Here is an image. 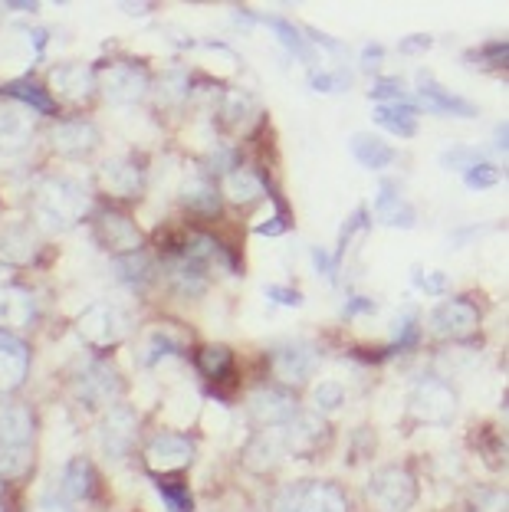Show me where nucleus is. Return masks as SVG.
I'll return each mask as SVG.
<instances>
[{
  "mask_svg": "<svg viewBox=\"0 0 509 512\" xmlns=\"http://www.w3.org/2000/svg\"><path fill=\"white\" fill-rule=\"evenodd\" d=\"M33 214L46 230H66L89 214V194L69 178H46L33 194Z\"/></svg>",
  "mask_w": 509,
  "mask_h": 512,
  "instance_id": "1",
  "label": "nucleus"
},
{
  "mask_svg": "<svg viewBox=\"0 0 509 512\" xmlns=\"http://www.w3.org/2000/svg\"><path fill=\"white\" fill-rule=\"evenodd\" d=\"M349 503L332 483H293L273 496V512H345Z\"/></svg>",
  "mask_w": 509,
  "mask_h": 512,
  "instance_id": "2",
  "label": "nucleus"
},
{
  "mask_svg": "<svg viewBox=\"0 0 509 512\" xmlns=\"http://www.w3.org/2000/svg\"><path fill=\"white\" fill-rule=\"evenodd\" d=\"M368 499L381 512H408L418 503V480L404 467H388L378 470L368 483Z\"/></svg>",
  "mask_w": 509,
  "mask_h": 512,
  "instance_id": "3",
  "label": "nucleus"
},
{
  "mask_svg": "<svg viewBox=\"0 0 509 512\" xmlns=\"http://www.w3.org/2000/svg\"><path fill=\"white\" fill-rule=\"evenodd\" d=\"M408 411L414 421L444 427L454 421V414H457V394L450 391L444 381H421L418 388L411 391Z\"/></svg>",
  "mask_w": 509,
  "mask_h": 512,
  "instance_id": "4",
  "label": "nucleus"
},
{
  "mask_svg": "<svg viewBox=\"0 0 509 512\" xmlns=\"http://www.w3.org/2000/svg\"><path fill=\"white\" fill-rule=\"evenodd\" d=\"M96 86L112 106H135L148 92V73L135 63H112L96 76Z\"/></svg>",
  "mask_w": 509,
  "mask_h": 512,
  "instance_id": "5",
  "label": "nucleus"
},
{
  "mask_svg": "<svg viewBox=\"0 0 509 512\" xmlns=\"http://www.w3.org/2000/svg\"><path fill=\"white\" fill-rule=\"evenodd\" d=\"M50 142L56 148V155L79 161V158H89L92 151L99 148V128L83 119H69V122L53 125Z\"/></svg>",
  "mask_w": 509,
  "mask_h": 512,
  "instance_id": "6",
  "label": "nucleus"
},
{
  "mask_svg": "<svg viewBox=\"0 0 509 512\" xmlns=\"http://www.w3.org/2000/svg\"><path fill=\"white\" fill-rule=\"evenodd\" d=\"M319 365V352L306 342H289L273 352V375L283 384H303Z\"/></svg>",
  "mask_w": 509,
  "mask_h": 512,
  "instance_id": "7",
  "label": "nucleus"
},
{
  "mask_svg": "<svg viewBox=\"0 0 509 512\" xmlns=\"http://www.w3.org/2000/svg\"><path fill=\"white\" fill-rule=\"evenodd\" d=\"M194 460V444L181 434H158L152 444L145 447V463L155 473H175L184 470Z\"/></svg>",
  "mask_w": 509,
  "mask_h": 512,
  "instance_id": "8",
  "label": "nucleus"
},
{
  "mask_svg": "<svg viewBox=\"0 0 509 512\" xmlns=\"http://www.w3.org/2000/svg\"><path fill=\"white\" fill-rule=\"evenodd\" d=\"M119 391H122V381L119 375H115V368L109 365H89L83 375L76 378V394H79V401L89 404V407H109L115 398H119Z\"/></svg>",
  "mask_w": 509,
  "mask_h": 512,
  "instance_id": "9",
  "label": "nucleus"
},
{
  "mask_svg": "<svg viewBox=\"0 0 509 512\" xmlns=\"http://www.w3.org/2000/svg\"><path fill=\"white\" fill-rule=\"evenodd\" d=\"M280 430H283L286 453H293V457H309V453H316L329 437V427L319 421V414H303V411Z\"/></svg>",
  "mask_w": 509,
  "mask_h": 512,
  "instance_id": "10",
  "label": "nucleus"
},
{
  "mask_svg": "<svg viewBox=\"0 0 509 512\" xmlns=\"http://www.w3.org/2000/svg\"><path fill=\"white\" fill-rule=\"evenodd\" d=\"M247 411L253 417V424H260V427H283L289 424L293 417L299 414V407H296V398L289 391H257L253 398L247 401Z\"/></svg>",
  "mask_w": 509,
  "mask_h": 512,
  "instance_id": "11",
  "label": "nucleus"
},
{
  "mask_svg": "<svg viewBox=\"0 0 509 512\" xmlns=\"http://www.w3.org/2000/svg\"><path fill=\"white\" fill-rule=\"evenodd\" d=\"M79 335L96 345V348H109L125 335V322L112 306H89L83 316H79Z\"/></svg>",
  "mask_w": 509,
  "mask_h": 512,
  "instance_id": "12",
  "label": "nucleus"
},
{
  "mask_svg": "<svg viewBox=\"0 0 509 512\" xmlns=\"http://www.w3.org/2000/svg\"><path fill=\"white\" fill-rule=\"evenodd\" d=\"M33 135V112L23 102L0 96V151H17Z\"/></svg>",
  "mask_w": 509,
  "mask_h": 512,
  "instance_id": "13",
  "label": "nucleus"
},
{
  "mask_svg": "<svg viewBox=\"0 0 509 512\" xmlns=\"http://www.w3.org/2000/svg\"><path fill=\"white\" fill-rule=\"evenodd\" d=\"M99 240H102V247L115 256H129L142 247V234H138L135 220L119 211H106L99 217Z\"/></svg>",
  "mask_w": 509,
  "mask_h": 512,
  "instance_id": "14",
  "label": "nucleus"
},
{
  "mask_svg": "<svg viewBox=\"0 0 509 512\" xmlns=\"http://www.w3.org/2000/svg\"><path fill=\"white\" fill-rule=\"evenodd\" d=\"M50 89L63 102H86L96 89V73L83 63H63L50 73Z\"/></svg>",
  "mask_w": 509,
  "mask_h": 512,
  "instance_id": "15",
  "label": "nucleus"
},
{
  "mask_svg": "<svg viewBox=\"0 0 509 512\" xmlns=\"http://www.w3.org/2000/svg\"><path fill=\"white\" fill-rule=\"evenodd\" d=\"M37 316V302L20 286H0V332H23Z\"/></svg>",
  "mask_w": 509,
  "mask_h": 512,
  "instance_id": "16",
  "label": "nucleus"
},
{
  "mask_svg": "<svg viewBox=\"0 0 509 512\" xmlns=\"http://www.w3.org/2000/svg\"><path fill=\"white\" fill-rule=\"evenodd\" d=\"M30 352L17 335L0 332V391H17L27 381Z\"/></svg>",
  "mask_w": 509,
  "mask_h": 512,
  "instance_id": "17",
  "label": "nucleus"
},
{
  "mask_svg": "<svg viewBox=\"0 0 509 512\" xmlns=\"http://www.w3.org/2000/svg\"><path fill=\"white\" fill-rule=\"evenodd\" d=\"M431 329L444 339H460L477 329V309L464 299H450L444 306H437L431 312Z\"/></svg>",
  "mask_w": 509,
  "mask_h": 512,
  "instance_id": "18",
  "label": "nucleus"
},
{
  "mask_svg": "<svg viewBox=\"0 0 509 512\" xmlns=\"http://www.w3.org/2000/svg\"><path fill=\"white\" fill-rule=\"evenodd\" d=\"M99 184L109 197L129 201V197H135L138 191H142V171H138V165H132L129 158H112L102 165Z\"/></svg>",
  "mask_w": 509,
  "mask_h": 512,
  "instance_id": "19",
  "label": "nucleus"
},
{
  "mask_svg": "<svg viewBox=\"0 0 509 512\" xmlns=\"http://www.w3.org/2000/svg\"><path fill=\"white\" fill-rule=\"evenodd\" d=\"M135 427H138V421L129 407H112L106 414V421H102V450L115 460L125 457L135 440Z\"/></svg>",
  "mask_w": 509,
  "mask_h": 512,
  "instance_id": "20",
  "label": "nucleus"
},
{
  "mask_svg": "<svg viewBox=\"0 0 509 512\" xmlns=\"http://www.w3.org/2000/svg\"><path fill=\"white\" fill-rule=\"evenodd\" d=\"M40 240L27 224H10L0 230V260L10 266H27L37 260Z\"/></svg>",
  "mask_w": 509,
  "mask_h": 512,
  "instance_id": "21",
  "label": "nucleus"
},
{
  "mask_svg": "<svg viewBox=\"0 0 509 512\" xmlns=\"http://www.w3.org/2000/svg\"><path fill=\"white\" fill-rule=\"evenodd\" d=\"M418 96L424 102V109H431V112L477 115V109H473L467 99H460V96H454V92H447L431 73H418Z\"/></svg>",
  "mask_w": 509,
  "mask_h": 512,
  "instance_id": "22",
  "label": "nucleus"
},
{
  "mask_svg": "<svg viewBox=\"0 0 509 512\" xmlns=\"http://www.w3.org/2000/svg\"><path fill=\"white\" fill-rule=\"evenodd\" d=\"M33 417L20 404H0V447H30Z\"/></svg>",
  "mask_w": 509,
  "mask_h": 512,
  "instance_id": "23",
  "label": "nucleus"
},
{
  "mask_svg": "<svg viewBox=\"0 0 509 512\" xmlns=\"http://www.w3.org/2000/svg\"><path fill=\"white\" fill-rule=\"evenodd\" d=\"M349 148H352V155H355L358 165L372 168V171L388 168L391 161H395V148H388L385 138H378L372 132H355L349 138Z\"/></svg>",
  "mask_w": 509,
  "mask_h": 512,
  "instance_id": "24",
  "label": "nucleus"
},
{
  "mask_svg": "<svg viewBox=\"0 0 509 512\" xmlns=\"http://www.w3.org/2000/svg\"><path fill=\"white\" fill-rule=\"evenodd\" d=\"M283 453H286L283 430L266 427V434H260V437L247 447V463H250L253 470H270V467H276V463H280Z\"/></svg>",
  "mask_w": 509,
  "mask_h": 512,
  "instance_id": "25",
  "label": "nucleus"
},
{
  "mask_svg": "<svg viewBox=\"0 0 509 512\" xmlns=\"http://www.w3.org/2000/svg\"><path fill=\"white\" fill-rule=\"evenodd\" d=\"M181 204L188 207V211H194V214L211 217V214L221 211V194L214 191L211 181L191 178V181H184V188H181Z\"/></svg>",
  "mask_w": 509,
  "mask_h": 512,
  "instance_id": "26",
  "label": "nucleus"
},
{
  "mask_svg": "<svg viewBox=\"0 0 509 512\" xmlns=\"http://www.w3.org/2000/svg\"><path fill=\"white\" fill-rule=\"evenodd\" d=\"M263 194V181L250 168H230L224 174V197L230 204H250Z\"/></svg>",
  "mask_w": 509,
  "mask_h": 512,
  "instance_id": "27",
  "label": "nucleus"
},
{
  "mask_svg": "<svg viewBox=\"0 0 509 512\" xmlns=\"http://www.w3.org/2000/svg\"><path fill=\"white\" fill-rule=\"evenodd\" d=\"M372 119L401 138L418 135V112H414V106H408V102H398V106H378Z\"/></svg>",
  "mask_w": 509,
  "mask_h": 512,
  "instance_id": "28",
  "label": "nucleus"
},
{
  "mask_svg": "<svg viewBox=\"0 0 509 512\" xmlns=\"http://www.w3.org/2000/svg\"><path fill=\"white\" fill-rule=\"evenodd\" d=\"M92 483H96V476H92L89 460H73L63 470V490L73 499H86L92 493Z\"/></svg>",
  "mask_w": 509,
  "mask_h": 512,
  "instance_id": "29",
  "label": "nucleus"
},
{
  "mask_svg": "<svg viewBox=\"0 0 509 512\" xmlns=\"http://www.w3.org/2000/svg\"><path fill=\"white\" fill-rule=\"evenodd\" d=\"M178 348H181V342H178L168 329H152V332H148L145 348H142V362H145V365H155L158 358L175 355Z\"/></svg>",
  "mask_w": 509,
  "mask_h": 512,
  "instance_id": "30",
  "label": "nucleus"
},
{
  "mask_svg": "<svg viewBox=\"0 0 509 512\" xmlns=\"http://www.w3.org/2000/svg\"><path fill=\"white\" fill-rule=\"evenodd\" d=\"M115 276H119L122 283L138 286V283H145V279L152 276V263H148L142 253L119 256V260H115Z\"/></svg>",
  "mask_w": 509,
  "mask_h": 512,
  "instance_id": "31",
  "label": "nucleus"
},
{
  "mask_svg": "<svg viewBox=\"0 0 509 512\" xmlns=\"http://www.w3.org/2000/svg\"><path fill=\"white\" fill-rule=\"evenodd\" d=\"M266 27L280 37V43L286 46L289 53H296L299 60H309V46L303 43V37H299V30L293 27V23L283 20V17H266Z\"/></svg>",
  "mask_w": 509,
  "mask_h": 512,
  "instance_id": "32",
  "label": "nucleus"
},
{
  "mask_svg": "<svg viewBox=\"0 0 509 512\" xmlns=\"http://www.w3.org/2000/svg\"><path fill=\"white\" fill-rule=\"evenodd\" d=\"M198 365L207 378H224L230 368H234V358H230V352L224 345H207L201 358H198Z\"/></svg>",
  "mask_w": 509,
  "mask_h": 512,
  "instance_id": "33",
  "label": "nucleus"
},
{
  "mask_svg": "<svg viewBox=\"0 0 509 512\" xmlns=\"http://www.w3.org/2000/svg\"><path fill=\"white\" fill-rule=\"evenodd\" d=\"M30 467V447H0V476L14 480Z\"/></svg>",
  "mask_w": 509,
  "mask_h": 512,
  "instance_id": "34",
  "label": "nucleus"
},
{
  "mask_svg": "<svg viewBox=\"0 0 509 512\" xmlns=\"http://www.w3.org/2000/svg\"><path fill=\"white\" fill-rule=\"evenodd\" d=\"M312 401H316L319 411H339L345 401V391L339 381H319L316 388H312Z\"/></svg>",
  "mask_w": 509,
  "mask_h": 512,
  "instance_id": "35",
  "label": "nucleus"
},
{
  "mask_svg": "<svg viewBox=\"0 0 509 512\" xmlns=\"http://www.w3.org/2000/svg\"><path fill=\"white\" fill-rule=\"evenodd\" d=\"M253 112V99L247 96V92H227L224 96V122L237 125V122H247V115Z\"/></svg>",
  "mask_w": 509,
  "mask_h": 512,
  "instance_id": "36",
  "label": "nucleus"
},
{
  "mask_svg": "<svg viewBox=\"0 0 509 512\" xmlns=\"http://www.w3.org/2000/svg\"><path fill=\"white\" fill-rule=\"evenodd\" d=\"M464 181L470 191H483V188H493V184H500V168L487 165V161H480V165H473L464 171Z\"/></svg>",
  "mask_w": 509,
  "mask_h": 512,
  "instance_id": "37",
  "label": "nucleus"
},
{
  "mask_svg": "<svg viewBox=\"0 0 509 512\" xmlns=\"http://www.w3.org/2000/svg\"><path fill=\"white\" fill-rule=\"evenodd\" d=\"M414 286L421 289V293H427V296H441V293H447V286H450V276L447 273H441V270H434V273H424L421 266H414Z\"/></svg>",
  "mask_w": 509,
  "mask_h": 512,
  "instance_id": "38",
  "label": "nucleus"
},
{
  "mask_svg": "<svg viewBox=\"0 0 509 512\" xmlns=\"http://www.w3.org/2000/svg\"><path fill=\"white\" fill-rule=\"evenodd\" d=\"M480 151H473V148H450L441 155V165L444 168H454V171H467L473 165H480Z\"/></svg>",
  "mask_w": 509,
  "mask_h": 512,
  "instance_id": "39",
  "label": "nucleus"
},
{
  "mask_svg": "<svg viewBox=\"0 0 509 512\" xmlns=\"http://www.w3.org/2000/svg\"><path fill=\"white\" fill-rule=\"evenodd\" d=\"M10 92H14L10 99L23 102V106H33L37 112H50V109H53V102H50V99H43V92H40V89H33V86H27V83L10 86Z\"/></svg>",
  "mask_w": 509,
  "mask_h": 512,
  "instance_id": "40",
  "label": "nucleus"
},
{
  "mask_svg": "<svg viewBox=\"0 0 509 512\" xmlns=\"http://www.w3.org/2000/svg\"><path fill=\"white\" fill-rule=\"evenodd\" d=\"M158 496L165 499L171 512H191V496L184 486H168V483H158Z\"/></svg>",
  "mask_w": 509,
  "mask_h": 512,
  "instance_id": "41",
  "label": "nucleus"
},
{
  "mask_svg": "<svg viewBox=\"0 0 509 512\" xmlns=\"http://www.w3.org/2000/svg\"><path fill=\"white\" fill-rule=\"evenodd\" d=\"M349 83H352V79L345 76V73H319V76L309 79V86L319 89V92H339V89H345Z\"/></svg>",
  "mask_w": 509,
  "mask_h": 512,
  "instance_id": "42",
  "label": "nucleus"
},
{
  "mask_svg": "<svg viewBox=\"0 0 509 512\" xmlns=\"http://www.w3.org/2000/svg\"><path fill=\"white\" fill-rule=\"evenodd\" d=\"M381 220H385L388 227H401V230H411L414 224H418V214H414L411 207L401 201V204L395 207V211H388V214L381 217Z\"/></svg>",
  "mask_w": 509,
  "mask_h": 512,
  "instance_id": "43",
  "label": "nucleus"
},
{
  "mask_svg": "<svg viewBox=\"0 0 509 512\" xmlns=\"http://www.w3.org/2000/svg\"><path fill=\"white\" fill-rule=\"evenodd\" d=\"M263 293H266V299L280 302V306H289V309H299V306H303V293H296V289H283V286H266Z\"/></svg>",
  "mask_w": 509,
  "mask_h": 512,
  "instance_id": "44",
  "label": "nucleus"
},
{
  "mask_svg": "<svg viewBox=\"0 0 509 512\" xmlns=\"http://www.w3.org/2000/svg\"><path fill=\"white\" fill-rule=\"evenodd\" d=\"M372 99H398V102H404V86L401 83H395V79H385V83H378L375 89H372Z\"/></svg>",
  "mask_w": 509,
  "mask_h": 512,
  "instance_id": "45",
  "label": "nucleus"
},
{
  "mask_svg": "<svg viewBox=\"0 0 509 512\" xmlns=\"http://www.w3.org/2000/svg\"><path fill=\"white\" fill-rule=\"evenodd\" d=\"M398 50L401 53H424V50H431V37H427V33H414V37H404L398 43Z\"/></svg>",
  "mask_w": 509,
  "mask_h": 512,
  "instance_id": "46",
  "label": "nucleus"
},
{
  "mask_svg": "<svg viewBox=\"0 0 509 512\" xmlns=\"http://www.w3.org/2000/svg\"><path fill=\"white\" fill-rule=\"evenodd\" d=\"M362 224H365V211H355V217H352L349 224H345V230H342V237H339V253H335V256H342V250L349 247L352 234H355V230L362 227Z\"/></svg>",
  "mask_w": 509,
  "mask_h": 512,
  "instance_id": "47",
  "label": "nucleus"
},
{
  "mask_svg": "<svg viewBox=\"0 0 509 512\" xmlns=\"http://www.w3.org/2000/svg\"><path fill=\"white\" fill-rule=\"evenodd\" d=\"M286 230V220L283 217H270V220H263V224L257 227V234H263V237H280Z\"/></svg>",
  "mask_w": 509,
  "mask_h": 512,
  "instance_id": "48",
  "label": "nucleus"
},
{
  "mask_svg": "<svg viewBox=\"0 0 509 512\" xmlns=\"http://www.w3.org/2000/svg\"><path fill=\"white\" fill-rule=\"evenodd\" d=\"M230 158H234V155H230V148L221 145V151H217V155L211 151V168H214V171H221V174H227V171H230Z\"/></svg>",
  "mask_w": 509,
  "mask_h": 512,
  "instance_id": "49",
  "label": "nucleus"
},
{
  "mask_svg": "<svg viewBox=\"0 0 509 512\" xmlns=\"http://www.w3.org/2000/svg\"><path fill=\"white\" fill-rule=\"evenodd\" d=\"M30 512H73V509L63 506V503H56V499H43V503H37Z\"/></svg>",
  "mask_w": 509,
  "mask_h": 512,
  "instance_id": "50",
  "label": "nucleus"
},
{
  "mask_svg": "<svg viewBox=\"0 0 509 512\" xmlns=\"http://www.w3.org/2000/svg\"><path fill=\"white\" fill-rule=\"evenodd\" d=\"M355 312H375V302L372 299H352V306L345 309V316H355Z\"/></svg>",
  "mask_w": 509,
  "mask_h": 512,
  "instance_id": "51",
  "label": "nucleus"
},
{
  "mask_svg": "<svg viewBox=\"0 0 509 512\" xmlns=\"http://www.w3.org/2000/svg\"><path fill=\"white\" fill-rule=\"evenodd\" d=\"M312 263H316V270H322V273H329V270H332L326 250H312Z\"/></svg>",
  "mask_w": 509,
  "mask_h": 512,
  "instance_id": "52",
  "label": "nucleus"
}]
</instances>
